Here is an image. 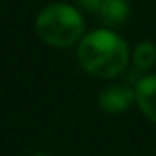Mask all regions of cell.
<instances>
[{"mask_svg":"<svg viewBox=\"0 0 156 156\" xmlns=\"http://www.w3.org/2000/svg\"><path fill=\"white\" fill-rule=\"evenodd\" d=\"M33 156H51V154H48V152H37V154H33Z\"/></svg>","mask_w":156,"mask_h":156,"instance_id":"8","label":"cell"},{"mask_svg":"<svg viewBox=\"0 0 156 156\" xmlns=\"http://www.w3.org/2000/svg\"><path fill=\"white\" fill-rule=\"evenodd\" d=\"M35 31L48 46L68 48L83 37L85 22L77 8L55 2L42 8V11L37 15Z\"/></svg>","mask_w":156,"mask_h":156,"instance_id":"2","label":"cell"},{"mask_svg":"<svg viewBox=\"0 0 156 156\" xmlns=\"http://www.w3.org/2000/svg\"><path fill=\"white\" fill-rule=\"evenodd\" d=\"M75 8H79L83 11H99L101 0H72Z\"/></svg>","mask_w":156,"mask_h":156,"instance_id":"7","label":"cell"},{"mask_svg":"<svg viewBox=\"0 0 156 156\" xmlns=\"http://www.w3.org/2000/svg\"><path fill=\"white\" fill-rule=\"evenodd\" d=\"M132 62L138 70H151L156 64V46L149 41L136 44L132 51Z\"/></svg>","mask_w":156,"mask_h":156,"instance_id":"6","label":"cell"},{"mask_svg":"<svg viewBox=\"0 0 156 156\" xmlns=\"http://www.w3.org/2000/svg\"><path fill=\"white\" fill-rule=\"evenodd\" d=\"M134 94L140 110L152 123H156V73L141 77L134 88Z\"/></svg>","mask_w":156,"mask_h":156,"instance_id":"4","label":"cell"},{"mask_svg":"<svg viewBox=\"0 0 156 156\" xmlns=\"http://www.w3.org/2000/svg\"><path fill=\"white\" fill-rule=\"evenodd\" d=\"M98 13L107 26L121 28L129 20L130 4H129V0H101V6H99Z\"/></svg>","mask_w":156,"mask_h":156,"instance_id":"5","label":"cell"},{"mask_svg":"<svg viewBox=\"0 0 156 156\" xmlns=\"http://www.w3.org/2000/svg\"><path fill=\"white\" fill-rule=\"evenodd\" d=\"M77 59L85 72L99 79H112L129 64L127 42L110 30H96L85 35L77 48Z\"/></svg>","mask_w":156,"mask_h":156,"instance_id":"1","label":"cell"},{"mask_svg":"<svg viewBox=\"0 0 156 156\" xmlns=\"http://www.w3.org/2000/svg\"><path fill=\"white\" fill-rule=\"evenodd\" d=\"M136 103V94L127 85H108L101 90L98 98V105L107 114H123Z\"/></svg>","mask_w":156,"mask_h":156,"instance_id":"3","label":"cell"}]
</instances>
